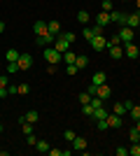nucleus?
Masks as SVG:
<instances>
[{
	"mask_svg": "<svg viewBox=\"0 0 140 156\" xmlns=\"http://www.w3.org/2000/svg\"><path fill=\"white\" fill-rule=\"evenodd\" d=\"M16 63H19V70L23 72V70H31V65H33V56H31V54H21L19 56V61H16Z\"/></svg>",
	"mask_w": 140,
	"mask_h": 156,
	"instance_id": "423d86ee",
	"label": "nucleus"
},
{
	"mask_svg": "<svg viewBox=\"0 0 140 156\" xmlns=\"http://www.w3.org/2000/svg\"><path fill=\"white\" fill-rule=\"evenodd\" d=\"M107 126H110V128H121V117L119 114H114V112H110V114H107Z\"/></svg>",
	"mask_w": 140,
	"mask_h": 156,
	"instance_id": "0eeeda50",
	"label": "nucleus"
},
{
	"mask_svg": "<svg viewBox=\"0 0 140 156\" xmlns=\"http://www.w3.org/2000/svg\"><path fill=\"white\" fill-rule=\"evenodd\" d=\"M19 56H21V51H16V49H7V54H5L7 63H16V61H19Z\"/></svg>",
	"mask_w": 140,
	"mask_h": 156,
	"instance_id": "f3484780",
	"label": "nucleus"
},
{
	"mask_svg": "<svg viewBox=\"0 0 140 156\" xmlns=\"http://www.w3.org/2000/svg\"><path fill=\"white\" fill-rule=\"evenodd\" d=\"M128 154H131V156H140V142L131 144V147H128Z\"/></svg>",
	"mask_w": 140,
	"mask_h": 156,
	"instance_id": "cd10ccee",
	"label": "nucleus"
},
{
	"mask_svg": "<svg viewBox=\"0 0 140 156\" xmlns=\"http://www.w3.org/2000/svg\"><path fill=\"white\" fill-rule=\"evenodd\" d=\"M75 58H77V54H73L70 49H68V51L63 54V61H66V63H75Z\"/></svg>",
	"mask_w": 140,
	"mask_h": 156,
	"instance_id": "c85d7f7f",
	"label": "nucleus"
},
{
	"mask_svg": "<svg viewBox=\"0 0 140 156\" xmlns=\"http://www.w3.org/2000/svg\"><path fill=\"white\" fill-rule=\"evenodd\" d=\"M82 114H84V117H93V107H91V103L82 105Z\"/></svg>",
	"mask_w": 140,
	"mask_h": 156,
	"instance_id": "7c9ffc66",
	"label": "nucleus"
},
{
	"mask_svg": "<svg viewBox=\"0 0 140 156\" xmlns=\"http://www.w3.org/2000/svg\"><path fill=\"white\" fill-rule=\"evenodd\" d=\"M63 137H66L68 142H73V140H75L77 135H75V130H66V133H63Z\"/></svg>",
	"mask_w": 140,
	"mask_h": 156,
	"instance_id": "58836bf2",
	"label": "nucleus"
},
{
	"mask_svg": "<svg viewBox=\"0 0 140 156\" xmlns=\"http://www.w3.org/2000/svg\"><path fill=\"white\" fill-rule=\"evenodd\" d=\"M126 26L133 28V30L140 26V19H138V14H135V12H133V14H126Z\"/></svg>",
	"mask_w": 140,
	"mask_h": 156,
	"instance_id": "2eb2a0df",
	"label": "nucleus"
},
{
	"mask_svg": "<svg viewBox=\"0 0 140 156\" xmlns=\"http://www.w3.org/2000/svg\"><path fill=\"white\" fill-rule=\"evenodd\" d=\"M47 30L52 33L54 37H56V35H61V23L56 19H52V21H47Z\"/></svg>",
	"mask_w": 140,
	"mask_h": 156,
	"instance_id": "f8f14e48",
	"label": "nucleus"
},
{
	"mask_svg": "<svg viewBox=\"0 0 140 156\" xmlns=\"http://www.w3.org/2000/svg\"><path fill=\"white\" fill-rule=\"evenodd\" d=\"M107 51H110V58L112 61H119L121 56H124V47H107Z\"/></svg>",
	"mask_w": 140,
	"mask_h": 156,
	"instance_id": "9d476101",
	"label": "nucleus"
},
{
	"mask_svg": "<svg viewBox=\"0 0 140 156\" xmlns=\"http://www.w3.org/2000/svg\"><path fill=\"white\" fill-rule=\"evenodd\" d=\"M82 35H84V37H87L89 42H91V40L96 37V33H93V28H89V26H84V30H82Z\"/></svg>",
	"mask_w": 140,
	"mask_h": 156,
	"instance_id": "bb28decb",
	"label": "nucleus"
},
{
	"mask_svg": "<svg viewBox=\"0 0 140 156\" xmlns=\"http://www.w3.org/2000/svg\"><path fill=\"white\" fill-rule=\"evenodd\" d=\"M107 114H110V112L105 110V105H103V107H96V110H93V119H96V121H98V119H107Z\"/></svg>",
	"mask_w": 140,
	"mask_h": 156,
	"instance_id": "6ab92c4d",
	"label": "nucleus"
},
{
	"mask_svg": "<svg viewBox=\"0 0 140 156\" xmlns=\"http://www.w3.org/2000/svg\"><path fill=\"white\" fill-rule=\"evenodd\" d=\"M77 70H80V68H77L75 63H68V75H75Z\"/></svg>",
	"mask_w": 140,
	"mask_h": 156,
	"instance_id": "37998d69",
	"label": "nucleus"
},
{
	"mask_svg": "<svg viewBox=\"0 0 140 156\" xmlns=\"http://www.w3.org/2000/svg\"><path fill=\"white\" fill-rule=\"evenodd\" d=\"M52 47H54V49H59L61 54H66L68 49H70V42H68L63 35H56V37H54V44H52Z\"/></svg>",
	"mask_w": 140,
	"mask_h": 156,
	"instance_id": "f03ea898",
	"label": "nucleus"
},
{
	"mask_svg": "<svg viewBox=\"0 0 140 156\" xmlns=\"http://www.w3.org/2000/svg\"><path fill=\"white\" fill-rule=\"evenodd\" d=\"M21 133H23V135H31V133H33V124H28V121H21Z\"/></svg>",
	"mask_w": 140,
	"mask_h": 156,
	"instance_id": "a878e982",
	"label": "nucleus"
},
{
	"mask_svg": "<svg viewBox=\"0 0 140 156\" xmlns=\"http://www.w3.org/2000/svg\"><path fill=\"white\" fill-rule=\"evenodd\" d=\"M0 33H5V21H0Z\"/></svg>",
	"mask_w": 140,
	"mask_h": 156,
	"instance_id": "49530a36",
	"label": "nucleus"
},
{
	"mask_svg": "<svg viewBox=\"0 0 140 156\" xmlns=\"http://www.w3.org/2000/svg\"><path fill=\"white\" fill-rule=\"evenodd\" d=\"M73 149H87V137H75L73 140Z\"/></svg>",
	"mask_w": 140,
	"mask_h": 156,
	"instance_id": "412c9836",
	"label": "nucleus"
},
{
	"mask_svg": "<svg viewBox=\"0 0 140 156\" xmlns=\"http://www.w3.org/2000/svg\"><path fill=\"white\" fill-rule=\"evenodd\" d=\"M77 21H80L82 26H87V23H89V12H87V9H80V12H77Z\"/></svg>",
	"mask_w": 140,
	"mask_h": 156,
	"instance_id": "4be33fe9",
	"label": "nucleus"
},
{
	"mask_svg": "<svg viewBox=\"0 0 140 156\" xmlns=\"http://www.w3.org/2000/svg\"><path fill=\"white\" fill-rule=\"evenodd\" d=\"M114 5H112V0H103V12H112Z\"/></svg>",
	"mask_w": 140,
	"mask_h": 156,
	"instance_id": "c9c22d12",
	"label": "nucleus"
},
{
	"mask_svg": "<svg viewBox=\"0 0 140 156\" xmlns=\"http://www.w3.org/2000/svg\"><path fill=\"white\" fill-rule=\"evenodd\" d=\"M0 133H2V124H0Z\"/></svg>",
	"mask_w": 140,
	"mask_h": 156,
	"instance_id": "603ef678",
	"label": "nucleus"
},
{
	"mask_svg": "<svg viewBox=\"0 0 140 156\" xmlns=\"http://www.w3.org/2000/svg\"><path fill=\"white\" fill-rule=\"evenodd\" d=\"M112 112H114V114H119V117H124V114H128V110H126V107H124V103H114Z\"/></svg>",
	"mask_w": 140,
	"mask_h": 156,
	"instance_id": "5701e85b",
	"label": "nucleus"
},
{
	"mask_svg": "<svg viewBox=\"0 0 140 156\" xmlns=\"http://www.w3.org/2000/svg\"><path fill=\"white\" fill-rule=\"evenodd\" d=\"M47 72H49V75H54V72H56V65H54V63H47Z\"/></svg>",
	"mask_w": 140,
	"mask_h": 156,
	"instance_id": "a18cd8bd",
	"label": "nucleus"
},
{
	"mask_svg": "<svg viewBox=\"0 0 140 156\" xmlns=\"http://www.w3.org/2000/svg\"><path fill=\"white\" fill-rule=\"evenodd\" d=\"M119 37H121V44H128V42H133V37H135V30H133V28H128V26H121V30H119Z\"/></svg>",
	"mask_w": 140,
	"mask_h": 156,
	"instance_id": "7ed1b4c3",
	"label": "nucleus"
},
{
	"mask_svg": "<svg viewBox=\"0 0 140 156\" xmlns=\"http://www.w3.org/2000/svg\"><path fill=\"white\" fill-rule=\"evenodd\" d=\"M124 2H126V0H124Z\"/></svg>",
	"mask_w": 140,
	"mask_h": 156,
	"instance_id": "5fc2aeb1",
	"label": "nucleus"
},
{
	"mask_svg": "<svg viewBox=\"0 0 140 156\" xmlns=\"http://www.w3.org/2000/svg\"><path fill=\"white\" fill-rule=\"evenodd\" d=\"M9 86V79H7V75H0V89H7Z\"/></svg>",
	"mask_w": 140,
	"mask_h": 156,
	"instance_id": "4c0bfd02",
	"label": "nucleus"
},
{
	"mask_svg": "<svg viewBox=\"0 0 140 156\" xmlns=\"http://www.w3.org/2000/svg\"><path fill=\"white\" fill-rule=\"evenodd\" d=\"M7 154H9L7 149H0V156H7Z\"/></svg>",
	"mask_w": 140,
	"mask_h": 156,
	"instance_id": "de8ad7c7",
	"label": "nucleus"
},
{
	"mask_svg": "<svg viewBox=\"0 0 140 156\" xmlns=\"http://www.w3.org/2000/svg\"><path fill=\"white\" fill-rule=\"evenodd\" d=\"M135 14H138V19H140V9H138V12H135Z\"/></svg>",
	"mask_w": 140,
	"mask_h": 156,
	"instance_id": "3c124183",
	"label": "nucleus"
},
{
	"mask_svg": "<svg viewBox=\"0 0 140 156\" xmlns=\"http://www.w3.org/2000/svg\"><path fill=\"white\" fill-rule=\"evenodd\" d=\"M110 19H112L114 23H119V26H126V14H124V12L112 9V12H110Z\"/></svg>",
	"mask_w": 140,
	"mask_h": 156,
	"instance_id": "1a4fd4ad",
	"label": "nucleus"
},
{
	"mask_svg": "<svg viewBox=\"0 0 140 156\" xmlns=\"http://www.w3.org/2000/svg\"><path fill=\"white\" fill-rule=\"evenodd\" d=\"M100 84H105V72H96L91 77V86H100Z\"/></svg>",
	"mask_w": 140,
	"mask_h": 156,
	"instance_id": "a211bd4d",
	"label": "nucleus"
},
{
	"mask_svg": "<svg viewBox=\"0 0 140 156\" xmlns=\"http://www.w3.org/2000/svg\"><path fill=\"white\" fill-rule=\"evenodd\" d=\"M119 44H121L119 33H117V35H112V37H107V47H119Z\"/></svg>",
	"mask_w": 140,
	"mask_h": 156,
	"instance_id": "b1692460",
	"label": "nucleus"
},
{
	"mask_svg": "<svg viewBox=\"0 0 140 156\" xmlns=\"http://www.w3.org/2000/svg\"><path fill=\"white\" fill-rule=\"evenodd\" d=\"M38 40V44H42V47H49V44H54V35L49 30L45 33V35H40V37H35Z\"/></svg>",
	"mask_w": 140,
	"mask_h": 156,
	"instance_id": "ddd939ff",
	"label": "nucleus"
},
{
	"mask_svg": "<svg viewBox=\"0 0 140 156\" xmlns=\"http://www.w3.org/2000/svg\"><path fill=\"white\" fill-rule=\"evenodd\" d=\"M96 128L98 130H107L110 128V126H107V119H98V121H96Z\"/></svg>",
	"mask_w": 140,
	"mask_h": 156,
	"instance_id": "473e14b6",
	"label": "nucleus"
},
{
	"mask_svg": "<svg viewBox=\"0 0 140 156\" xmlns=\"http://www.w3.org/2000/svg\"><path fill=\"white\" fill-rule=\"evenodd\" d=\"M61 35H63V37H66L68 42H70V44H73L75 40H77V37H75V33H73V30H70V33H61Z\"/></svg>",
	"mask_w": 140,
	"mask_h": 156,
	"instance_id": "e433bc0d",
	"label": "nucleus"
},
{
	"mask_svg": "<svg viewBox=\"0 0 140 156\" xmlns=\"http://www.w3.org/2000/svg\"><path fill=\"white\" fill-rule=\"evenodd\" d=\"M16 72H21L19 63H7V75H16Z\"/></svg>",
	"mask_w": 140,
	"mask_h": 156,
	"instance_id": "c756f323",
	"label": "nucleus"
},
{
	"mask_svg": "<svg viewBox=\"0 0 140 156\" xmlns=\"http://www.w3.org/2000/svg\"><path fill=\"white\" fill-rule=\"evenodd\" d=\"M47 154H52V156H63V149H52V147H49V151H47Z\"/></svg>",
	"mask_w": 140,
	"mask_h": 156,
	"instance_id": "c03bdc74",
	"label": "nucleus"
},
{
	"mask_svg": "<svg viewBox=\"0 0 140 156\" xmlns=\"http://www.w3.org/2000/svg\"><path fill=\"white\" fill-rule=\"evenodd\" d=\"M128 114H131V117H133L135 121H138V119H140V105H133V107L128 110Z\"/></svg>",
	"mask_w": 140,
	"mask_h": 156,
	"instance_id": "2f4dec72",
	"label": "nucleus"
},
{
	"mask_svg": "<svg viewBox=\"0 0 140 156\" xmlns=\"http://www.w3.org/2000/svg\"><path fill=\"white\" fill-rule=\"evenodd\" d=\"M114 154H117V156H126L128 149H126V147H117V149H114Z\"/></svg>",
	"mask_w": 140,
	"mask_h": 156,
	"instance_id": "79ce46f5",
	"label": "nucleus"
},
{
	"mask_svg": "<svg viewBox=\"0 0 140 156\" xmlns=\"http://www.w3.org/2000/svg\"><path fill=\"white\" fill-rule=\"evenodd\" d=\"M87 63H89L87 56H80V54H77V58H75V65H77V68L82 70V68H87Z\"/></svg>",
	"mask_w": 140,
	"mask_h": 156,
	"instance_id": "393cba45",
	"label": "nucleus"
},
{
	"mask_svg": "<svg viewBox=\"0 0 140 156\" xmlns=\"http://www.w3.org/2000/svg\"><path fill=\"white\" fill-rule=\"evenodd\" d=\"M26 142L31 144V147H35V142H38V137H35L33 133H31V135H26Z\"/></svg>",
	"mask_w": 140,
	"mask_h": 156,
	"instance_id": "a19ab883",
	"label": "nucleus"
},
{
	"mask_svg": "<svg viewBox=\"0 0 140 156\" xmlns=\"http://www.w3.org/2000/svg\"><path fill=\"white\" fill-rule=\"evenodd\" d=\"M135 5H138V9H140V0H135Z\"/></svg>",
	"mask_w": 140,
	"mask_h": 156,
	"instance_id": "8fccbe9b",
	"label": "nucleus"
},
{
	"mask_svg": "<svg viewBox=\"0 0 140 156\" xmlns=\"http://www.w3.org/2000/svg\"><path fill=\"white\" fill-rule=\"evenodd\" d=\"M42 56H45V61H47V63H54V65H59L61 61H63V54H61L59 49H54L52 44H49V47H45V54H42Z\"/></svg>",
	"mask_w": 140,
	"mask_h": 156,
	"instance_id": "f257e3e1",
	"label": "nucleus"
},
{
	"mask_svg": "<svg viewBox=\"0 0 140 156\" xmlns=\"http://www.w3.org/2000/svg\"><path fill=\"white\" fill-rule=\"evenodd\" d=\"M121 47H124V56H126V58H138V56H140V47L133 44V42L121 44Z\"/></svg>",
	"mask_w": 140,
	"mask_h": 156,
	"instance_id": "39448f33",
	"label": "nucleus"
},
{
	"mask_svg": "<svg viewBox=\"0 0 140 156\" xmlns=\"http://www.w3.org/2000/svg\"><path fill=\"white\" fill-rule=\"evenodd\" d=\"M91 49H93V51H103V49H107V37H105V35H96V37L91 40Z\"/></svg>",
	"mask_w": 140,
	"mask_h": 156,
	"instance_id": "20e7f679",
	"label": "nucleus"
},
{
	"mask_svg": "<svg viewBox=\"0 0 140 156\" xmlns=\"http://www.w3.org/2000/svg\"><path fill=\"white\" fill-rule=\"evenodd\" d=\"M28 91H31V86H28V84H19V96H26Z\"/></svg>",
	"mask_w": 140,
	"mask_h": 156,
	"instance_id": "ea45409f",
	"label": "nucleus"
},
{
	"mask_svg": "<svg viewBox=\"0 0 140 156\" xmlns=\"http://www.w3.org/2000/svg\"><path fill=\"white\" fill-rule=\"evenodd\" d=\"M138 135H140V130H138V128H131V130H128V137H131V142H138Z\"/></svg>",
	"mask_w": 140,
	"mask_h": 156,
	"instance_id": "72a5a7b5",
	"label": "nucleus"
},
{
	"mask_svg": "<svg viewBox=\"0 0 140 156\" xmlns=\"http://www.w3.org/2000/svg\"><path fill=\"white\" fill-rule=\"evenodd\" d=\"M93 96H98V98H103V100H107V98L112 96V89H110L107 84H100L98 89H96V93H93Z\"/></svg>",
	"mask_w": 140,
	"mask_h": 156,
	"instance_id": "6e6552de",
	"label": "nucleus"
},
{
	"mask_svg": "<svg viewBox=\"0 0 140 156\" xmlns=\"http://www.w3.org/2000/svg\"><path fill=\"white\" fill-rule=\"evenodd\" d=\"M138 142H140V135H138Z\"/></svg>",
	"mask_w": 140,
	"mask_h": 156,
	"instance_id": "864d4df0",
	"label": "nucleus"
},
{
	"mask_svg": "<svg viewBox=\"0 0 140 156\" xmlns=\"http://www.w3.org/2000/svg\"><path fill=\"white\" fill-rule=\"evenodd\" d=\"M35 151L47 154V151H49V142H47V140H38V142H35Z\"/></svg>",
	"mask_w": 140,
	"mask_h": 156,
	"instance_id": "aec40b11",
	"label": "nucleus"
},
{
	"mask_svg": "<svg viewBox=\"0 0 140 156\" xmlns=\"http://www.w3.org/2000/svg\"><path fill=\"white\" fill-rule=\"evenodd\" d=\"M80 103H82V105L91 103V93H89V91H87V93H80Z\"/></svg>",
	"mask_w": 140,
	"mask_h": 156,
	"instance_id": "f704fd0d",
	"label": "nucleus"
},
{
	"mask_svg": "<svg viewBox=\"0 0 140 156\" xmlns=\"http://www.w3.org/2000/svg\"><path fill=\"white\" fill-rule=\"evenodd\" d=\"M107 23H112V19H110V12H100L98 16H96V26H103V28H105Z\"/></svg>",
	"mask_w": 140,
	"mask_h": 156,
	"instance_id": "9b49d317",
	"label": "nucleus"
},
{
	"mask_svg": "<svg viewBox=\"0 0 140 156\" xmlns=\"http://www.w3.org/2000/svg\"><path fill=\"white\" fill-rule=\"evenodd\" d=\"M38 119H40V114H38V112H26V114H23V117L19 119V121H28V124H35V121H38Z\"/></svg>",
	"mask_w": 140,
	"mask_h": 156,
	"instance_id": "dca6fc26",
	"label": "nucleus"
},
{
	"mask_svg": "<svg viewBox=\"0 0 140 156\" xmlns=\"http://www.w3.org/2000/svg\"><path fill=\"white\" fill-rule=\"evenodd\" d=\"M33 33H35V37H40V35H45L47 33V21H35V26H33Z\"/></svg>",
	"mask_w": 140,
	"mask_h": 156,
	"instance_id": "4468645a",
	"label": "nucleus"
},
{
	"mask_svg": "<svg viewBox=\"0 0 140 156\" xmlns=\"http://www.w3.org/2000/svg\"><path fill=\"white\" fill-rule=\"evenodd\" d=\"M135 128H138V130H140V119H138V121H135Z\"/></svg>",
	"mask_w": 140,
	"mask_h": 156,
	"instance_id": "09e8293b",
	"label": "nucleus"
}]
</instances>
